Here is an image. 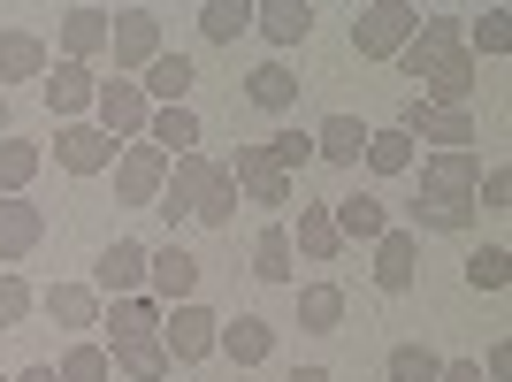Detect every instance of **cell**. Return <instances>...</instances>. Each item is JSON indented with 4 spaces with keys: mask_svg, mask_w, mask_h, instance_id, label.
Listing matches in <instances>:
<instances>
[{
    "mask_svg": "<svg viewBox=\"0 0 512 382\" xmlns=\"http://www.w3.org/2000/svg\"><path fill=\"white\" fill-rule=\"evenodd\" d=\"M398 130H406L413 146H436V153H474V115H467V107L406 100V107H398Z\"/></svg>",
    "mask_w": 512,
    "mask_h": 382,
    "instance_id": "cell-1",
    "label": "cell"
},
{
    "mask_svg": "<svg viewBox=\"0 0 512 382\" xmlns=\"http://www.w3.org/2000/svg\"><path fill=\"white\" fill-rule=\"evenodd\" d=\"M413 23H421V8H406V0H375V8H360V23H352L360 62H390V54H406Z\"/></svg>",
    "mask_w": 512,
    "mask_h": 382,
    "instance_id": "cell-2",
    "label": "cell"
},
{
    "mask_svg": "<svg viewBox=\"0 0 512 382\" xmlns=\"http://www.w3.org/2000/svg\"><path fill=\"white\" fill-rule=\"evenodd\" d=\"M214 329H222V321H214L199 298L169 306V314H161V352H169V367H176V360H184V367L207 360V352H214Z\"/></svg>",
    "mask_w": 512,
    "mask_h": 382,
    "instance_id": "cell-3",
    "label": "cell"
},
{
    "mask_svg": "<svg viewBox=\"0 0 512 382\" xmlns=\"http://www.w3.org/2000/svg\"><path fill=\"white\" fill-rule=\"evenodd\" d=\"M413 283H421V237L390 222V230L375 237V291H383V298H406Z\"/></svg>",
    "mask_w": 512,
    "mask_h": 382,
    "instance_id": "cell-4",
    "label": "cell"
},
{
    "mask_svg": "<svg viewBox=\"0 0 512 382\" xmlns=\"http://www.w3.org/2000/svg\"><path fill=\"white\" fill-rule=\"evenodd\" d=\"M161 184H169V153L138 138V146L115 161V199H123V207H153V199H161Z\"/></svg>",
    "mask_w": 512,
    "mask_h": 382,
    "instance_id": "cell-5",
    "label": "cell"
},
{
    "mask_svg": "<svg viewBox=\"0 0 512 382\" xmlns=\"http://www.w3.org/2000/svg\"><path fill=\"white\" fill-rule=\"evenodd\" d=\"M222 169H230L237 191H253V207H291V191H299L276 161H268V146H237V161H222Z\"/></svg>",
    "mask_w": 512,
    "mask_h": 382,
    "instance_id": "cell-6",
    "label": "cell"
},
{
    "mask_svg": "<svg viewBox=\"0 0 512 382\" xmlns=\"http://www.w3.org/2000/svg\"><path fill=\"white\" fill-rule=\"evenodd\" d=\"M413 222H421V230H444V237H459V230L474 222V191H467V184H428V176H421ZM421 230H413V237H421Z\"/></svg>",
    "mask_w": 512,
    "mask_h": 382,
    "instance_id": "cell-7",
    "label": "cell"
},
{
    "mask_svg": "<svg viewBox=\"0 0 512 382\" xmlns=\"http://www.w3.org/2000/svg\"><path fill=\"white\" fill-rule=\"evenodd\" d=\"M54 161H62L69 176H100L107 161H115V138H107L100 123H62L54 130Z\"/></svg>",
    "mask_w": 512,
    "mask_h": 382,
    "instance_id": "cell-8",
    "label": "cell"
},
{
    "mask_svg": "<svg viewBox=\"0 0 512 382\" xmlns=\"http://www.w3.org/2000/svg\"><path fill=\"white\" fill-rule=\"evenodd\" d=\"M146 291H153V306H184V298L199 291V260L184 253V245H161V253H146Z\"/></svg>",
    "mask_w": 512,
    "mask_h": 382,
    "instance_id": "cell-9",
    "label": "cell"
},
{
    "mask_svg": "<svg viewBox=\"0 0 512 382\" xmlns=\"http://www.w3.org/2000/svg\"><path fill=\"white\" fill-rule=\"evenodd\" d=\"M107 46H115V69L153 62V54H161V23H153V8H123V16H107Z\"/></svg>",
    "mask_w": 512,
    "mask_h": 382,
    "instance_id": "cell-10",
    "label": "cell"
},
{
    "mask_svg": "<svg viewBox=\"0 0 512 382\" xmlns=\"http://www.w3.org/2000/svg\"><path fill=\"white\" fill-rule=\"evenodd\" d=\"M459 39H467V23H459V16H421V23H413V39H406V54H398V62H406V77H421L428 62L459 54Z\"/></svg>",
    "mask_w": 512,
    "mask_h": 382,
    "instance_id": "cell-11",
    "label": "cell"
},
{
    "mask_svg": "<svg viewBox=\"0 0 512 382\" xmlns=\"http://www.w3.org/2000/svg\"><path fill=\"white\" fill-rule=\"evenodd\" d=\"M92 115H100V130H107V138H138L153 107H146V92H138V85H123V77H115V85H100V92H92Z\"/></svg>",
    "mask_w": 512,
    "mask_h": 382,
    "instance_id": "cell-12",
    "label": "cell"
},
{
    "mask_svg": "<svg viewBox=\"0 0 512 382\" xmlns=\"http://www.w3.org/2000/svg\"><path fill=\"white\" fill-rule=\"evenodd\" d=\"M39 92H46V107H54V115H69V123H77V115H85L92 107V69L85 62H46V77H39Z\"/></svg>",
    "mask_w": 512,
    "mask_h": 382,
    "instance_id": "cell-13",
    "label": "cell"
},
{
    "mask_svg": "<svg viewBox=\"0 0 512 382\" xmlns=\"http://www.w3.org/2000/svg\"><path fill=\"white\" fill-rule=\"evenodd\" d=\"M100 291L107 298H138L146 291V245H138V237H115V245L100 253Z\"/></svg>",
    "mask_w": 512,
    "mask_h": 382,
    "instance_id": "cell-14",
    "label": "cell"
},
{
    "mask_svg": "<svg viewBox=\"0 0 512 382\" xmlns=\"http://www.w3.org/2000/svg\"><path fill=\"white\" fill-rule=\"evenodd\" d=\"M214 352H230L237 367H260L268 352H276V329H268L260 314H237V321H222V329H214Z\"/></svg>",
    "mask_w": 512,
    "mask_h": 382,
    "instance_id": "cell-15",
    "label": "cell"
},
{
    "mask_svg": "<svg viewBox=\"0 0 512 382\" xmlns=\"http://www.w3.org/2000/svg\"><path fill=\"white\" fill-rule=\"evenodd\" d=\"M421 85H428V107H467V92H474V54L459 46V54H444V62H428Z\"/></svg>",
    "mask_w": 512,
    "mask_h": 382,
    "instance_id": "cell-16",
    "label": "cell"
},
{
    "mask_svg": "<svg viewBox=\"0 0 512 382\" xmlns=\"http://www.w3.org/2000/svg\"><path fill=\"white\" fill-rule=\"evenodd\" d=\"M360 153H367V123H360V115H329V123L314 130V161L360 169Z\"/></svg>",
    "mask_w": 512,
    "mask_h": 382,
    "instance_id": "cell-17",
    "label": "cell"
},
{
    "mask_svg": "<svg viewBox=\"0 0 512 382\" xmlns=\"http://www.w3.org/2000/svg\"><path fill=\"white\" fill-rule=\"evenodd\" d=\"M100 329H107V344H138V337H161V306L153 298H115L100 314Z\"/></svg>",
    "mask_w": 512,
    "mask_h": 382,
    "instance_id": "cell-18",
    "label": "cell"
},
{
    "mask_svg": "<svg viewBox=\"0 0 512 382\" xmlns=\"http://www.w3.org/2000/svg\"><path fill=\"white\" fill-rule=\"evenodd\" d=\"M46 237V214L31 199H0V260H23Z\"/></svg>",
    "mask_w": 512,
    "mask_h": 382,
    "instance_id": "cell-19",
    "label": "cell"
},
{
    "mask_svg": "<svg viewBox=\"0 0 512 382\" xmlns=\"http://www.w3.org/2000/svg\"><path fill=\"white\" fill-rule=\"evenodd\" d=\"M329 222H337V237H367V245H375V237L390 230V207L375 199V191H352V199L329 207Z\"/></svg>",
    "mask_w": 512,
    "mask_h": 382,
    "instance_id": "cell-20",
    "label": "cell"
},
{
    "mask_svg": "<svg viewBox=\"0 0 512 382\" xmlns=\"http://www.w3.org/2000/svg\"><path fill=\"white\" fill-rule=\"evenodd\" d=\"M192 222H207V230H230V222H237V184H230V169H222V161H214V169L199 176Z\"/></svg>",
    "mask_w": 512,
    "mask_h": 382,
    "instance_id": "cell-21",
    "label": "cell"
},
{
    "mask_svg": "<svg viewBox=\"0 0 512 382\" xmlns=\"http://www.w3.org/2000/svg\"><path fill=\"white\" fill-rule=\"evenodd\" d=\"M138 92H146V107H184V92H192V62H184V54H153Z\"/></svg>",
    "mask_w": 512,
    "mask_h": 382,
    "instance_id": "cell-22",
    "label": "cell"
},
{
    "mask_svg": "<svg viewBox=\"0 0 512 382\" xmlns=\"http://www.w3.org/2000/svg\"><path fill=\"white\" fill-rule=\"evenodd\" d=\"M146 146H161L169 161H176V153H192L199 146V115H192V107H153V115H146Z\"/></svg>",
    "mask_w": 512,
    "mask_h": 382,
    "instance_id": "cell-23",
    "label": "cell"
},
{
    "mask_svg": "<svg viewBox=\"0 0 512 382\" xmlns=\"http://www.w3.org/2000/svg\"><path fill=\"white\" fill-rule=\"evenodd\" d=\"M245 100L268 107V115H283V107H299V77H291L283 62H260L253 77H245Z\"/></svg>",
    "mask_w": 512,
    "mask_h": 382,
    "instance_id": "cell-24",
    "label": "cell"
},
{
    "mask_svg": "<svg viewBox=\"0 0 512 382\" xmlns=\"http://www.w3.org/2000/svg\"><path fill=\"white\" fill-rule=\"evenodd\" d=\"M0 77H8V85L46 77V46L31 39V31H0Z\"/></svg>",
    "mask_w": 512,
    "mask_h": 382,
    "instance_id": "cell-25",
    "label": "cell"
},
{
    "mask_svg": "<svg viewBox=\"0 0 512 382\" xmlns=\"http://www.w3.org/2000/svg\"><path fill=\"white\" fill-rule=\"evenodd\" d=\"M253 23H260L276 46H299L306 31H314V8H306V0H268V8H253Z\"/></svg>",
    "mask_w": 512,
    "mask_h": 382,
    "instance_id": "cell-26",
    "label": "cell"
},
{
    "mask_svg": "<svg viewBox=\"0 0 512 382\" xmlns=\"http://www.w3.org/2000/svg\"><path fill=\"white\" fill-rule=\"evenodd\" d=\"M360 161H367L375 176H406V169H413V138H406L398 123H383V130H367V153H360Z\"/></svg>",
    "mask_w": 512,
    "mask_h": 382,
    "instance_id": "cell-27",
    "label": "cell"
},
{
    "mask_svg": "<svg viewBox=\"0 0 512 382\" xmlns=\"http://www.w3.org/2000/svg\"><path fill=\"white\" fill-rule=\"evenodd\" d=\"M31 176H39V146L8 130V138H0V199H23V184H31Z\"/></svg>",
    "mask_w": 512,
    "mask_h": 382,
    "instance_id": "cell-28",
    "label": "cell"
},
{
    "mask_svg": "<svg viewBox=\"0 0 512 382\" xmlns=\"http://www.w3.org/2000/svg\"><path fill=\"white\" fill-rule=\"evenodd\" d=\"M291 268H299L291 230H260V237H253V276H260V283H291Z\"/></svg>",
    "mask_w": 512,
    "mask_h": 382,
    "instance_id": "cell-29",
    "label": "cell"
},
{
    "mask_svg": "<svg viewBox=\"0 0 512 382\" xmlns=\"http://www.w3.org/2000/svg\"><path fill=\"white\" fill-rule=\"evenodd\" d=\"M62 46H69V62L100 54V46H107V8H69V16H62Z\"/></svg>",
    "mask_w": 512,
    "mask_h": 382,
    "instance_id": "cell-30",
    "label": "cell"
},
{
    "mask_svg": "<svg viewBox=\"0 0 512 382\" xmlns=\"http://www.w3.org/2000/svg\"><path fill=\"white\" fill-rule=\"evenodd\" d=\"M337 321H344V291H337V283H306V291H299V329L329 337Z\"/></svg>",
    "mask_w": 512,
    "mask_h": 382,
    "instance_id": "cell-31",
    "label": "cell"
},
{
    "mask_svg": "<svg viewBox=\"0 0 512 382\" xmlns=\"http://www.w3.org/2000/svg\"><path fill=\"white\" fill-rule=\"evenodd\" d=\"M291 253H306V260H337L344 253V237H337V222H329V207H299V245Z\"/></svg>",
    "mask_w": 512,
    "mask_h": 382,
    "instance_id": "cell-32",
    "label": "cell"
},
{
    "mask_svg": "<svg viewBox=\"0 0 512 382\" xmlns=\"http://www.w3.org/2000/svg\"><path fill=\"white\" fill-rule=\"evenodd\" d=\"M46 314L62 321V329H92V321H100V298H92L85 283H54V291H46Z\"/></svg>",
    "mask_w": 512,
    "mask_h": 382,
    "instance_id": "cell-33",
    "label": "cell"
},
{
    "mask_svg": "<svg viewBox=\"0 0 512 382\" xmlns=\"http://www.w3.org/2000/svg\"><path fill=\"white\" fill-rule=\"evenodd\" d=\"M115 367L130 382H161L169 375V352H161V337H138V344H115Z\"/></svg>",
    "mask_w": 512,
    "mask_h": 382,
    "instance_id": "cell-34",
    "label": "cell"
},
{
    "mask_svg": "<svg viewBox=\"0 0 512 382\" xmlns=\"http://www.w3.org/2000/svg\"><path fill=\"white\" fill-rule=\"evenodd\" d=\"M199 31H207L214 46H230L237 31H253V8H245V0H207V8H199Z\"/></svg>",
    "mask_w": 512,
    "mask_h": 382,
    "instance_id": "cell-35",
    "label": "cell"
},
{
    "mask_svg": "<svg viewBox=\"0 0 512 382\" xmlns=\"http://www.w3.org/2000/svg\"><path fill=\"white\" fill-rule=\"evenodd\" d=\"M383 367H390V382H436V375H444V352H428V344H398Z\"/></svg>",
    "mask_w": 512,
    "mask_h": 382,
    "instance_id": "cell-36",
    "label": "cell"
},
{
    "mask_svg": "<svg viewBox=\"0 0 512 382\" xmlns=\"http://www.w3.org/2000/svg\"><path fill=\"white\" fill-rule=\"evenodd\" d=\"M467 283H474V291H505V283H512V253H505V245L467 253Z\"/></svg>",
    "mask_w": 512,
    "mask_h": 382,
    "instance_id": "cell-37",
    "label": "cell"
},
{
    "mask_svg": "<svg viewBox=\"0 0 512 382\" xmlns=\"http://www.w3.org/2000/svg\"><path fill=\"white\" fill-rule=\"evenodd\" d=\"M268 161H276L283 176H299L306 161H314V130H276V138H268Z\"/></svg>",
    "mask_w": 512,
    "mask_h": 382,
    "instance_id": "cell-38",
    "label": "cell"
},
{
    "mask_svg": "<svg viewBox=\"0 0 512 382\" xmlns=\"http://www.w3.org/2000/svg\"><path fill=\"white\" fill-rule=\"evenodd\" d=\"M62 382H107L115 367H107V352L100 344H77V352H62V367H54Z\"/></svg>",
    "mask_w": 512,
    "mask_h": 382,
    "instance_id": "cell-39",
    "label": "cell"
},
{
    "mask_svg": "<svg viewBox=\"0 0 512 382\" xmlns=\"http://www.w3.org/2000/svg\"><path fill=\"white\" fill-rule=\"evenodd\" d=\"M428 184H474V176H482V161H474V153H428Z\"/></svg>",
    "mask_w": 512,
    "mask_h": 382,
    "instance_id": "cell-40",
    "label": "cell"
},
{
    "mask_svg": "<svg viewBox=\"0 0 512 382\" xmlns=\"http://www.w3.org/2000/svg\"><path fill=\"white\" fill-rule=\"evenodd\" d=\"M467 39H474V54H505V46H512V16H505V8H482V23H474Z\"/></svg>",
    "mask_w": 512,
    "mask_h": 382,
    "instance_id": "cell-41",
    "label": "cell"
},
{
    "mask_svg": "<svg viewBox=\"0 0 512 382\" xmlns=\"http://www.w3.org/2000/svg\"><path fill=\"white\" fill-rule=\"evenodd\" d=\"M23 314H31V283H23V276H8V268H0V329H16Z\"/></svg>",
    "mask_w": 512,
    "mask_h": 382,
    "instance_id": "cell-42",
    "label": "cell"
},
{
    "mask_svg": "<svg viewBox=\"0 0 512 382\" xmlns=\"http://www.w3.org/2000/svg\"><path fill=\"white\" fill-rule=\"evenodd\" d=\"M482 199H490V207L505 214V199H512V176H505V169H490V176H482Z\"/></svg>",
    "mask_w": 512,
    "mask_h": 382,
    "instance_id": "cell-43",
    "label": "cell"
},
{
    "mask_svg": "<svg viewBox=\"0 0 512 382\" xmlns=\"http://www.w3.org/2000/svg\"><path fill=\"white\" fill-rule=\"evenodd\" d=\"M436 382H490V375H482V360H444V375H436Z\"/></svg>",
    "mask_w": 512,
    "mask_h": 382,
    "instance_id": "cell-44",
    "label": "cell"
},
{
    "mask_svg": "<svg viewBox=\"0 0 512 382\" xmlns=\"http://www.w3.org/2000/svg\"><path fill=\"white\" fill-rule=\"evenodd\" d=\"M512 375V344H490V382H505Z\"/></svg>",
    "mask_w": 512,
    "mask_h": 382,
    "instance_id": "cell-45",
    "label": "cell"
},
{
    "mask_svg": "<svg viewBox=\"0 0 512 382\" xmlns=\"http://www.w3.org/2000/svg\"><path fill=\"white\" fill-rule=\"evenodd\" d=\"M16 382H62V375H54V367H23Z\"/></svg>",
    "mask_w": 512,
    "mask_h": 382,
    "instance_id": "cell-46",
    "label": "cell"
},
{
    "mask_svg": "<svg viewBox=\"0 0 512 382\" xmlns=\"http://www.w3.org/2000/svg\"><path fill=\"white\" fill-rule=\"evenodd\" d=\"M291 382H329V367H299V375H291Z\"/></svg>",
    "mask_w": 512,
    "mask_h": 382,
    "instance_id": "cell-47",
    "label": "cell"
},
{
    "mask_svg": "<svg viewBox=\"0 0 512 382\" xmlns=\"http://www.w3.org/2000/svg\"><path fill=\"white\" fill-rule=\"evenodd\" d=\"M0 138H8V92H0Z\"/></svg>",
    "mask_w": 512,
    "mask_h": 382,
    "instance_id": "cell-48",
    "label": "cell"
},
{
    "mask_svg": "<svg viewBox=\"0 0 512 382\" xmlns=\"http://www.w3.org/2000/svg\"><path fill=\"white\" fill-rule=\"evenodd\" d=\"M0 382H16V375H0Z\"/></svg>",
    "mask_w": 512,
    "mask_h": 382,
    "instance_id": "cell-49",
    "label": "cell"
}]
</instances>
